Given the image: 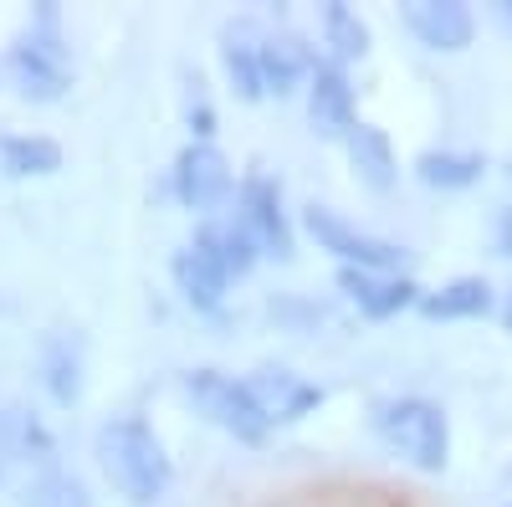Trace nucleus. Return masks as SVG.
I'll use <instances>...</instances> for the list:
<instances>
[{
  "label": "nucleus",
  "instance_id": "nucleus-10",
  "mask_svg": "<svg viewBox=\"0 0 512 507\" xmlns=\"http://www.w3.org/2000/svg\"><path fill=\"white\" fill-rule=\"evenodd\" d=\"M338 292L354 303L359 318L369 323H390L400 313H415L420 298H425V287L410 277V272H359V267H338L333 272Z\"/></svg>",
  "mask_w": 512,
  "mask_h": 507
},
{
  "label": "nucleus",
  "instance_id": "nucleus-11",
  "mask_svg": "<svg viewBox=\"0 0 512 507\" xmlns=\"http://www.w3.org/2000/svg\"><path fill=\"white\" fill-rule=\"evenodd\" d=\"M169 277H175L180 298H185L195 313H205V318H216V313L226 308V298H231V272H226V262L216 257V246H210V236H205L200 226H195V236L175 251Z\"/></svg>",
  "mask_w": 512,
  "mask_h": 507
},
{
  "label": "nucleus",
  "instance_id": "nucleus-3",
  "mask_svg": "<svg viewBox=\"0 0 512 507\" xmlns=\"http://www.w3.org/2000/svg\"><path fill=\"white\" fill-rule=\"evenodd\" d=\"M6 77L11 88L31 103H57L72 88V57H67V36L57 6H41L31 26L6 47Z\"/></svg>",
  "mask_w": 512,
  "mask_h": 507
},
{
  "label": "nucleus",
  "instance_id": "nucleus-2",
  "mask_svg": "<svg viewBox=\"0 0 512 507\" xmlns=\"http://www.w3.org/2000/svg\"><path fill=\"white\" fill-rule=\"evenodd\" d=\"M98 467L128 507H159L175 487V461L144 415H118L98 431Z\"/></svg>",
  "mask_w": 512,
  "mask_h": 507
},
{
  "label": "nucleus",
  "instance_id": "nucleus-25",
  "mask_svg": "<svg viewBox=\"0 0 512 507\" xmlns=\"http://www.w3.org/2000/svg\"><path fill=\"white\" fill-rule=\"evenodd\" d=\"M492 241H497V257L512 262V205L497 210V221H492Z\"/></svg>",
  "mask_w": 512,
  "mask_h": 507
},
{
  "label": "nucleus",
  "instance_id": "nucleus-27",
  "mask_svg": "<svg viewBox=\"0 0 512 507\" xmlns=\"http://www.w3.org/2000/svg\"><path fill=\"white\" fill-rule=\"evenodd\" d=\"M497 323L512 333V292H507V298H502V313H497Z\"/></svg>",
  "mask_w": 512,
  "mask_h": 507
},
{
  "label": "nucleus",
  "instance_id": "nucleus-23",
  "mask_svg": "<svg viewBox=\"0 0 512 507\" xmlns=\"http://www.w3.org/2000/svg\"><path fill=\"white\" fill-rule=\"evenodd\" d=\"M185 129H190V144H216V129H221L216 103H210L200 72L185 77Z\"/></svg>",
  "mask_w": 512,
  "mask_h": 507
},
{
  "label": "nucleus",
  "instance_id": "nucleus-7",
  "mask_svg": "<svg viewBox=\"0 0 512 507\" xmlns=\"http://www.w3.org/2000/svg\"><path fill=\"white\" fill-rule=\"evenodd\" d=\"M169 190L200 221L226 210L236 200V175H231V159L221 154V144H185L175 154V169H169Z\"/></svg>",
  "mask_w": 512,
  "mask_h": 507
},
{
  "label": "nucleus",
  "instance_id": "nucleus-19",
  "mask_svg": "<svg viewBox=\"0 0 512 507\" xmlns=\"http://www.w3.org/2000/svg\"><path fill=\"white\" fill-rule=\"evenodd\" d=\"M0 169L11 180H47L62 169V144L47 134H0Z\"/></svg>",
  "mask_w": 512,
  "mask_h": 507
},
{
  "label": "nucleus",
  "instance_id": "nucleus-1",
  "mask_svg": "<svg viewBox=\"0 0 512 507\" xmlns=\"http://www.w3.org/2000/svg\"><path fill=\"white\" fill-rule=\"evenodd\" d=\"M369 436L420 477H441L451 467V415L431 395H415V390L374 395L369 400Z\"/></svg>",
  "mask_w": 512,
  "mask_h": 507
},
{
  "label": "nucleus",
  "instance_id": "nucleus-20",
  "mask_svg": "<svg viewBox=\"0 0 512 507\" xmlns=\"http://www.w3.org/2000/svg\"><path fill=\"white\" fill-rule=\"evenodd\" d=\"M0 456H16V461H36V467H52L57 441H52V431L41 426L31 410H6V415H0Z\"/></svg>",
  "mask_w": 512,
  "mask_h": 507
},
{
  "label": "nucleus",
  "instance_id": "nucleus-22",
  "mask_svg": "<svg viewBox=\"0 0 512 507\" xmlns=\"http://www.w3.org/2000/svg\"><path fill=\"white\" fill-rule=\"evenodd\" d=\"M200 231L210 236V246H216V257L226 262L231 282H246L256 267H262V251H256V241L236 226V221H200Z\"/></svg>",
  "mask_w": 512,
  "mask_h": 507
},
{
  "label": "nucleus",
  "instance_id": "nucleus-13",
  "mask_svg": "<svg viewBox=\"0 0 512 507\" xmlns=\"http://www.w3.org/2000/svg\"><path fill=\"white\" fill-rule=\"evenodd\" d=\"M415 313L431 318V323H482V318H497L502 313V298H497L492 277L456 272L441 287H425V298H420Z\"/></svg>",
  "mask_w": 512,
  "mask_h": 507
},
{
  "label": "nucleus",
  "instance_id": "nucleus-29",
  "mask_svg": "<svg viewBox=\"0 0 512 507\" xmlns=\"http://www.w3.org/2000/svg\"><path fill=\"white\" fill-rule=\"evenodd\" d=\"M507 507H512V502H507Z\"/></svg>",
  "mask_w": 512,
  "mask_h": 507
},
{
  "label": "nucleus",
  "instance_id": "nucleus-26",
  "mask_svg": "<svg viewBox=\"0 0 512 507\" xmlns=\"http://www.w3.org/2000/svg\"><path fill=\"white\" fill-rule=\"evenodd\" d=\"M492 26L512 41V0H497V6H492Z\"/></svg>",
  "mask_w": 512,
  "mask_h": 507
},
{
  "label": "nucleus",
  "instance_id": "nucleus-18",
  "mask_svg": "<svg viewBox=\"0 0 512 507\" xmlns=\"http://www.w3.org/2000/svg\"><path fill=\"white\" fill-rule=\"evenodd\" d=\"M318 36H323V47H328L323 57L338 62V67H354V62H364V57L374 52L369 21H364L354 6H344V0H333V6L318 11Z\"/></svg>",
  "mask_w": 512,
  "mask_h": 507
},
{
  "label": "nucleus",
  "instance_id": "nucleus-4",
  "mask_svg": "<svg viewBox=\"0 0 512 507\" xmlns=\"http://www.w3.org/2000/svg\"><path fill=\"white\" fill-rule=\"evenodd\" d=\"M180 385H185V400L195 405V415H205L236 446H267L272 441L267 415L256 410V400L246 390V374H226V369L205 364V369H190Z\"/></svg>",
  "mask_w": 512,
  "mask_h": 507
},
{
  "label": "nucleus",
  "instance_id": "nucleus-28",
  "mask_svg": "<svg viewBox=\"0 0 512 507\" xmlns=\"http://www.w3.org/2000/svg\"><path fill=\"white\" fill-rule=\"evenodd\" d=\"M507 180H512V164H507Z\"/></svg>",
  "mask_w": 512,
  "mask_h": 507
},
{
  "label": "nucleus",
  "instance_id": "nucleus-6",
  "mask_svg": "<svg viewBox=\"0 0 512 507\" xmlns=\"http://www.w3.org/2000/svg\"><path fill=\"white\" fill-rule=\"evenodd\" d=\"M303 231L318 241V251H328L338 267H359V272H405V246H400V241L354 226L344 210H333V205H318V200L303 205Z\"/></svg>",
  "mask_w": 512,
  "mask_h": 507
},
{
  "label": "nucleus",
  "instance_id": "nucleus-8",
  "mask_svg": "<svg viewBox=\"0 0 512 507\" xmlns=\"http://www.w3.org/2000/svg\"><path fill=\"white\" fill-rule=\"evenodd\" d=\"M303 108H308V129H313L323 144H344V139L359 129V93H354L349 67L318 57L308 88H303Z\"/></svg>",
  "mask_w": 512,
  "mask_h": 507
},
{
  "label": "nucleus",
  "instance_id": "nucleus-12",
  "mask_svg": "<svg viewBox=\"0 0 512 507\" xmlns=\"http://www.w3.org/2000/svg\"><path fill=\"white\" fill-rule=\"evenodd\" d=\"M400 26L436 57H461L477 41V11L466 0H410L400 6Z\"/></svg>",
  "mask_w": 512,
  "mask_h": 507
},
{
  "label": "nucleus",
  "instance_id": "nucleus-9",
  "mask_svg": "<svg viewBox=\"0 0 512 507\" xmlns=\"http://www.w3.org/2000/svg\"><path fill=\"white\" fill-rule=\"evenodd\" d=\"M246 390H251L256 410L267 415L272 431L308 420V415L323 410V400H328V390L318 385V379L297 374V369H287V364H256V369L246 374Z\"/></svg>",
  "mask_w": 512,
  "mask_h": 507
},
{
  "label": "nucleus",
  "instance_id": "nucleus-16",
  "mask_svg": "<svg viewBox=\"0 0 512 507\" xmlns=\"http://www.w3.org/2000/svg\"><path fill=\"white\" fill-rule=\"evenodd\" d=\"M344 154H349V169H354V180L374 195H390L400 185V154L390 144V134L379 129V123H364L359 118V129L344 139Z\"/></svg>",
  "mask_w": 512,
  "mask_h": 507
},
{
  "label": "nucleus",
  "instance_id": "nucleus-17",
  "mask_svg": "<svg viewBox=\"0 0 512 507\" xmlns=\"http://www.w3.org/2000/svg\"><path fill=\"white\" fill-rule=\"evenodd\" d=\"M256 47H262V26L236 21V26L221 31V72H226V88L236 93V103H267Z\"/></svg>",
  "mask_w": 512,
  "mask_h": 507
},
{
  "label": "nucleus",
  "instance_id": "nucleus-24",
  "mask_svg": "<svg viewBox=\"0 0 512 507\" xmlns=\"http://www.w3.org/2000/svg\"><path fill=\"white\" fill-rule=\"evenodd\" d=\"M26 502H36V507H88V492H82V482L67 477V472H47V477L31 482Z\"/></svg>",
  "mask_w": 512,
  "mask_h": 507
},
{
  "label": "nucleus",
  "instance_id": "nucleus-14",
  "mask_svg": "<svg viewBox=\"0 0 512 507\" xmlns=\"http://www.w3.org/2000/svg\"><path fill=\"white\" fill-rule=\"evenodd\" d=\"M256 57H262V88L277 103L303 93L318 67V47H308V36H297V31H262Z\"/></svg>",
  "mask_w": 512,
  "mask_h": 507
},
{
  "label": "nucleus",
  "instance_id": "nucleus-15",
  "mask_svg": "<svg viewBox=\"0 0 512 507\" xmlns=\"http://www.w3.org/2000/svg\"><path fill=\"white\" fill-rule=\"evenodd\" d=\"M410 175L425 190H441V195H461V190H477L487 180V154L482 149H461V144H431L410 159Z\"/></svg>",
  "mask_w": 512,
  "mask_h": 507
},
{
  "label": "nucleus",
  "instance_id": "nucleus-21",
  "mask_svg": "<svg viewBox=\"0 0 512 507\" xmlns=\"http://www.w3.org/2000/svg\"><path fill=\"white\" fill-rule=\"evenodd\" d=\"M41 385H47V395L57 405H77V395H82V359L72 349V338L52 333L47 344H41Z\"/></svg>",
  "mask_w": 512,
  "mask_h": 507
},
{
  "label": "nucleus",
  "instance_id": "nucleus-5",
  "mask_svg": "<svg viewBox=\"0 0 512 507\" xmlns=\"http://www.w3.org/2000/svg\"><path fill=\"white\" fill-rule=\"evenodd\" d=\"M262 251V262H292L297 257V221L282 200V180L267 169H246L236 180V216H231Z\"/></svg>",
  "mask_w": 512,
  "mask_h": 507
}]
</instances>
